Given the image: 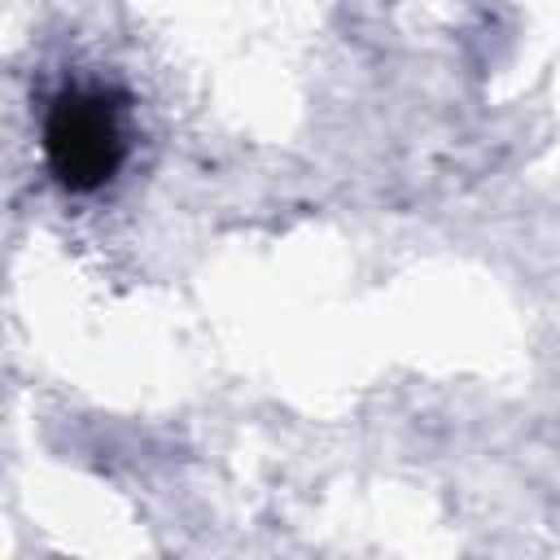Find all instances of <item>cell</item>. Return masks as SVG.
I'll use <instances>...</instances> for the list:
<instances>
[{
  "mask_svg": "<svg viewBox=\"0 0 560 560\" xmlns=\"http://www.w3.org/2000/svg\"><path fill=\"white\" fill-rule=\"evenodd\" d=\"M44 149L66 188H101L122 153H127V127L122 109L101 88H66L57 92L44 127Z\"/></svg>",
  "mask_w": 560,
  "mask_h": 560,
  "instance_id": "6da1fadb",
  "label": "cell"
}]
</instances>
